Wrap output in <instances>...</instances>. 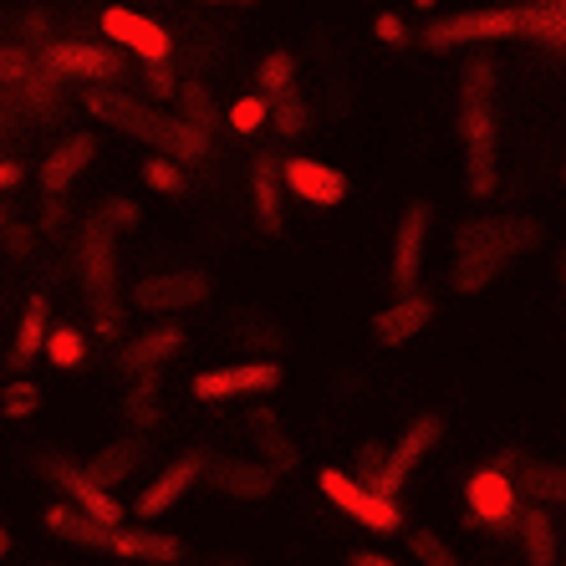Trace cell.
<instances>
[{"mask_svg":"<svg viewBox=\"0 0 566 566\" xmlns=\"http://www.w3.org/2000/svg\"><path fill=\"white\" fill-rule=\"evenodd\" d=\"M495 56H470L460 72V144H464V189L490 199L501 189V113H495Z\"/></svg>","mask_w":566,"mask_h":566,"instance_id":"6da1fadb","label":"cell"},{"mask_svg":"<svg viewBox=\"0 0 566 566\" xmlns=\"http://www.w3.org/2000/svg\"><path fill=\"white\" fill-rule=\"evenodd\" d=\"M541 245V224L531 214H480L454 230V261H449V286L460 296L485 291L515 255Z\"/></svg>","mask_w":566,"mask_h":566,"instance_id":"7a4b0ae2","label":"cell"},{"mask_svg":"<svg viewBox=\"0 0 566 566\" xmlns=\"http://www.w3.org/2000/svg\"><path fill=\"white\" fill-rule=\"evenodd\" d=\"M87 113L103 123H113L118 133L148 144L154 154H169V158H185V164H199L210 154V133L195 128L189 118H174V113H158L154 103H138V97H123L113 87H97L87 93Z\"/></svg>","mask_w":566,"mask_h":566,"instance_id":"3957f363","label":"cell"},{"mask_svg":"<svg viewBox=\"0 0 566 566\" xmlns=\"http://www.w3.org/2000/svg\"><path fill=\"white\" fill-rule=\"evenodd\" d=\"M77 281L87 291V306L97 316V332L118 337V230L93 214L77 230Z\"/></svg>","mask_w":566,"mask_h":566,"instance_id":"277c9868","label":"cell"},{"mask_svg":"<svg viewBox=\"0 0 566 566\" xmlns=\"http://www.w3.org/2000/svg\"><path fill=\"white\" fill-rule=\"evenodd\" d=\"M316 485H322V495H327L337 511L353 515L357 526L378 531V536H388V531L403 526L398 501H394V495H382V490H373L368 480H353V474H343V470H322V474H316Z\"/></svg>","mask_w":566,"mask_h":566,"instance_id":"5b68a950","label":"cell"},{"mask_svg":"<svg viewBox=\"0 0 566 566\" xmlns=\"http://www.w3.org/2000/svg\"><path fill=\"white\" fill-rule=\"evenodd\" d=\"M526 27V11H511V6H495V11H460L444 15V21H429L423 27V46L429 52H460L474 41H505Z\"/></svg>","mask_w":566,"mask_h":566,"instance_id":"8992f818","label":"cell"},{"mask_svg":"<svg viewBox=\"0 0 566 566\" xmlns=\"http://www.w3.org/2000/svg\"><path fill=\"white\" fill-rule=\"evenodd\" d=\"M464 501H470V521L485 531H511L521 526V511H515V501H521V490H515V480L501 470V464H490V470H474L470 480H464Z\"/></svg>","mask_w":566,"mask_h":566,"instance_id":"52a82bcc","label":"cell"},{"mask_svg":"<svg viewBox=\"0 0 566 566\" xmlns=\"http://www.w3.org/2000/svg\"><path fill=\"white\" fill-rule=\"evenodd\" d=\"M439 439H444V419H439V413H419V419H413L409 429L398 434V444L388 449V460H382L373 490H382V495H398V490L409 485V474L439 449Z\"/></svg>","mask_w":566,"mask_h":566,"instance_id":"ba28073f","label":"cell"},{"mask_svg":"<svg viewBox=\"0 0 566 566\" xmlns=\"http://www.w3.org/2000/svg\"><path fill=\"white\" fill-rule=\"evenodd\" d=\"M36 470L46 474L72 505H82V511L97 515V521H107V526H123V505L113 501V490L97 485L93 474H87V464H72V460H62V454H41Z\"/></svg>","mask_w":566,"mask_h":566,"instance_id":"9c48e42d","label":"cell"},{"mask_svg":"<svg viewBox=\"0 0 566 566\" xmlns=\"http://www.w3.org/2000/svg\"><path fill=\"white\" fill-rule=\"evenodd\" d=\"M281 363H230V368H205L195 373V398L199 403H220V398L240 394H271L281 388Z\"/></svg>","mask_w":566,"mask_h":566,"instance_id":"30bf717a","label":"cell"},{"mask_svg":"<svg viewBox=\"0 0 566 566\" xmlns=\"http://www.w3.org/2000/svg\"><path fill=\"white\" fill-rule=\"evenodd\" d=\"M103 36L118 46V52H133L144 56V62H169L174 56V36L158 21H148V15L128 11V6H107L103 11Z\"/></svg>","mask_w":566,"mask_h":566,"instance_id":"8fae6325","label":"cell"},{"mask_svg":"<svg viewBox=\"0 0 566 566\" xmlns=\"http://www.w3.org/2000/svg\"><path fill=\"white\" fill-rule=\"evenodd\" d=\"M210 296V276L199 271H158V276H144L133 286V306L138 312H185V306H199Z\"/></svg>","mask_w":566,"mask_h":566,"instance_id":"7c38bea8","label":"cell"},{"mask_svg":"<svg viewBox=\"0 0 566 566\" xmlns=\"http://www.w3.org/2000/svg\"><path fill=\"white\" fill-rule=\"evenodd\" d=\"M423 240H429V205L413 199L409 210L398 214V235H394V296L403 291H419V276H423Z\"/></svg>","mask_w":566,"mask_h":566,"instance_id":"4fadbf2b","label":"cell"},{"mask_svg":"<svg viewBox=\"0 0 566 566\" xmlns=\"http://www.w3.org/2000/svg\"><path fill=\"white\" fill-rule=\"evenodd\" d=\"M41 62L77 82H118V72H123V56L107 52V46H93V41H52L41 52Z\"/></svg>","mask_w":566,"mask_h":566,"instance_id":"5bb4252c","label":"cell"},{"mask_svg":"<svg viewBox=\"0 0 566 566\" xmlns=\"http://www.w3.org/2000/svg\"><path fill=\"white\" fill-rule=\"evenodd\" d=\"M281 179H286L291 195L316 205V210H332V205L347 199V174L322 164V158H302V154L286 158V164H281Z\"/></svg>","mask_w":566,"mask_h":566,"instance_id":"9a60e30c","label":"cell"},{"mask_svg":"<svg viewBox=\"0 0 566 566\" xmlns=\"http://www.w3.org/2000/svg\"><path fill=\"white\" fill-rule=\"evenodd\" d=\"M199 470H205V460H199V454H179L174 464H164V470L154 474V485H144V495L133 501V515H138V521H158V515H169L174 505L195 490Z\"/></svg>","mask_w":566,"mask_h":566,"instance_id":"2e32d148","label":"cell"},{"mask_svg":"<svg viewBox=\"0 0 566 566\" xmlns=\"http://www.w3.org/2000/svg\"><path fill=\"white\" fill-rule=\"evenodd\" d=\"M439 306L429 302V296H419V291H403L394 306H382L378 316L368 322V332L378 337V347H403L409 337H419L429 322H434Z\"/></svg>","mask_w":566,"mask_h":566,"instance_id":"e0dca14e","label":"cell"},{"mask_svg":"<svg viewBox=\"0 0 566 566\" xmlns=\"http://www.w3.org/2000/svg\"><path fill=\"white\" fill-rule=\"evenodd\" d=\"M179 347H185V327H179V322H164V327H154V332H138V337H128V347L118 353V373L123 378H148V373L164 368Z\"/></svg>","mask_w":566,"mask_h":566,"instance_id":"ac0fdd59","label":"cell"},{"mask_svg":"<svg viewBox=\"0 0 566 566\" xmlns=\"http://www.w3.org/2000/svg\"><path fill=\"white\" fill-rule=\"evenodd\" d=\"M46 531H52L56 541H66V546H82V552H113V541H118V526L87 515L82 505L66 501V495L46 511Z\"/></svg>","mask_w":566,"mask_h":566,"instance_id":"d6986e66","label":"cell"},{"mask_svg":"<svg viewBox=\"0 0 566 566\" xmlns=\"http://www.w3.org/2000/svg\"><path fill=\"white\" fill-rule=\"evenodd\" d=\"M93 154H97L93 133H66L62 144L41 158V189H46V195H66V189H72V179L93 164Z\"/></svg>","mask_w":566,"mask_h":566,"instance_id":"ffe728a7","label":"cell"},{"mask_svg":"<svg viewBox=\"0 0 566 566\" xmlns=\"http://www.w3.org/2000/svg\"><path fill=\"white\" fill-rule=\"evenodd\" d=\"M245 429H251L255 449H261L265 464H276L281 474H291L296 464H302V444L286 434V423L276 419V409H251V419H245Z\"/></svg>","mask_w":566,"mask_h":566,"instance_id":"44dd1931","label":"cell"},{"mask_svg":"<svg viewBox=\"0 0 566 566\" xmlns=\"http://www.w3.org/2000/svg\"><path fill=\"white\" fill-rule=\"evenodd\" d=\"M281 164L271 154H261L251 164V205H255V224H261L265 235H281V224H286V210H281Z\"/></svg>","mask_w":566,"mask_h":566,"instance_id":"7402d4cb","label":"cell"},{"mask_svg":"<svg viewBox=\"0 0 566 566\" xmlns=\"http://www.w3.org/2000/svg\"><path fill=\"white\" fill-rule=\"evenodd\" d=\"M210 480H214V490H220V495H235V501H265V495L276 490L281 470H276V464H235V460H220Z\"/></svg>","mask_w":566,"mask_h":566,"instance_id":"603a6c76","label":"cell"},{"mask_svg":"<svg viewBox=\"0 0 566 566\" xmlns=\"http://www.w3.org/2000/svg\"><path fill=\"white\" fill-rule=\"evenodd\" d=\"M148 460V444L138 434H128V439H113V444H103L93 454V460H87V474H93L97 485H107V490H118L123 480H128L133 470H138V464Z\"/></svg>","mask_w":566,"mask_h":566,"instance_id":"cb8c5ba5","label":"cell"},{"mask_svg":"<svg viewBox=\"0 0 566 566\" xmlns=\"http://www.w3.org/2000/svg\"><path fill=\"white\" fill-rule=\"evenodd\" d=\"M46 337H52V302L31 291V302L21 306V327H15V343H11V363L27 368L36 353H46Z\"/></svg>","mask_w":566,"mask_h":566,"instance_id":"d4e9b609","label":"cell"},{"mask_svg":"<svg viewBox=\"0 0 566 566\" xmlns=\"http://www.w3.org/2000/svg\"><path fill=\"white\" fill-rule=\"evenodd\" d=\"M515 536H521V552H526L531 566H562V541H556V531H552L546 505H526V511H521Z\"/></svg>","mask_w":566,"mask_h":566,"instance_id":"484cf974","label":"cell"},{"mask_svg":"<svg viewBox=\"0 0 566 566\" xmlns=\"http://www.w3.org/2000/svg\"><path fill=\"white\" fill-rule=\"evenodd\" d=\"M113 556H128V562H154V566H174L185 556V541L179 536H158V531H123L113 541Z\"/></svg>","mask_w":566,"mask_h":566,"instance_id":"4316f807","label":"cell"},{"mask_svg":"<svg viewBox=\"0 0 566 566\" xmlns=\"http://www.w3.org/2000/svg\"><path fill=\"white\" fill-rule=\"evenodd\" d=\"M515 490H521V501L556 511V505H566V464H526Z\"/></svg>","mask_w":566,"mask_h":566,"instance_id":"83f0119b","label":"cell"},{"mask_svg":"<svg viewBox=\"0 0 566 566\" xmlns=\"http://www.w3.org/2000/svg\"><path fill=\"white\" fill-rule=\"evenodd\" d=\"M123 413H128L138 429H148V423L164 419V403H158V373H148V378H133L128 398H123Z\"/></svg>","mask_w":566,"mask_h":566,"instance_id":"f1b7e54d","label":"cell"},{"mask_svg":"<svg viewBox=\"0 0 566 566\" xmlns=\"http://www.w3.org/2000/svg\"><path fill=\"white\" fill-rule=\"evenodd\" d=\"M271 123H276L281 138H302L306 123H312V107H306V97L296 87H286V93L271 97Z\"/></svg>","mask_w":566,"mask_h":566,"instance_id":"f546056e","label":"cell"},{"mask_svg":"<svg viewBox=\"0 0 566 566\" xmlns=\"http://www.w3.org/2000/svg\"><path fill=\"white\" fill-rule=\"evenodd\" d=\"M224 118H230V128H235V133H261L265 123H271V97H265L261 87H255V93L235 97V103H230V113H224Z\"/></svg>","mask_w":566,"mask_h":566,"instance_id":"4dcf8cb0","label":"cell"},{"mask_svg":"<svg viewBox=\"0 0 566 566\" xmlns=\"http://www.w3.org/2000/svg\"><path fill=\"white\" fill-rule=\"evenodd\" d=\"M291 77H296V56H291V52H265V62L255 66V87H261L265 97L286 93Z\"/></svg>","mask_w":566,"mask_h":566,"instance_id":"1f68e13d","label":"cell"},{"mask_svg":"<svg viewBox=\"0 0 566 566\" xmlns=\"http://www.w3.org/2000/svg\"><path fill=\"white\" fill-rule=\"evenodd\" d=\"M144 185L154 189V195H179V189H185V158L154 154L144 164Z\"/></svg>","mask_w":566,"mask_h":566,"instance_id":"d6a6232c","label":"cell"},{"mask_svg":"<svg viewBox=\"0 0 566 566\" xmlns=\"http://www.w3.org/2000/svg\"><path fill=\"white\" fill-rule=\"evenodd\" d=\"M179 103H185V118L195 123V128L214 133V123H220V113H214V97L205 82H179Z\"/></svg>","mask_w":566,"mask_h":566,"instance_id":"836d02e7","label":"cell"},{"mask_svg":"<svg viewBox=\"0 0 566 566\" xmlns=\"http://www.w3.org/2000/svg\"><path fill=\"white\" fill-rule=\"evenodd\" d=\"M46 357H52V368H82L87 337H82L77 327H52V337H46Z\"/></svg>","mask_w":566,"mask_h":566,"instance_id":"e575fe53","label":"cell"},{"mask_svg":"<svg viewBox=\"0 0 566 566\" xmlns=\"http://www.w3.org/2000/svg\"><path fill=\"white\" fill-rule=\"evenodd\" d=\"M36 409H41V388L31 378H15L0 388V413H6V419H31Z\"/></svg>","mask_w":566,"mask_h":566,"instance_id":"d590c367","label":"cell"},{"mask_svg":"<svg viewBox=\"0 0 566 566\" xmlns=\"http://www.w3.org/2000/svg\"><path fill=\"white\" fill-rule=\"evenodd\" d=\"M409 546H413V556H419L423 566H464L460 556H454V552H449V546H444V541L434 536V531H413V536H409Z\"/></svg>","mask_w":566,"mask_h":566,"instance_id":"8d00e7d4","label":"cell"},{"mask_svg":"<svg viewBox=\"0 0 566 566\" xmlns=\"http://www.w3.org/2000/svg\"><path fill=\"white\" fill-rule=\"evenodd\" d=\"M97 214H103L113 230H133V224H138V205H133V199H123V195L103 199V205H97Z\"/></svg>","mask_w":566,"mask_h":566,"instance_id":"74e56055","label":"cell"},{"mask_svg":"<svg viewBox=\"0 0 566 566\" xmlns=\"http://www.w3.org/2000/svg\"><path fill=\"white\" fill-rule=\"evenodd\" d=\"M148 93H154V103H164V97H179V77L169 72V62H148Z\"/></svg>","mask_w":566,"mask_h":566,"instance_id":"f35d334b","label":"cell"},{"mask_svg":"<svg viewBox=\"0 0 566 566\" xmlns=\"http://www.w3.org/2000/svg\"><path fill=\"white\" fill-rule=\"evenodd\" d=\"M373 36H378L382 46H403V41H409V27H403L394 11H382L378 21H373Z\"/></svg>","mask_w":566,"mask_h":566,"instance_id":"ab89813d","label":"cell"},{"mask_svg":"<svg viewBox=\"0 0 566 566\" xmlns=\"http://www.w3.org/2000/svg\"><path fill=\"white\" fill-rule=\"evenodd\" d=\"M382 460H388V449H382V444H363V449H357V480H368V485H373V480H378V470H382Z\"/></svg>","mask_w":566,"mask_h":566,"instance_id":"60d3db41","label":"cell"},{"mask_svg":"<svg viewBox=\"0 0 566 566\" xmlns=\"http://www.w3.org/2000/svg\"><path fill=\"white\" fill-rule=\"evenodd\" d=\"M0 245H6L11 255H27L31 245H36V230H31V224H6V235H0Z\"/></svg>","mask_w":566,"mask_h":566,"instance_id":"b9f144b4","label":"cell"},{"mask_svg":"<svg viewBox=\"0 0 566 566\" xmlns=\"http://www.w3.org/2000/svg\"><path fill=\"white\" fill-rule=\"evenodd\" d=\"M21 179H27V169H21L15 158H0V195H6V189H15Z\"/></svg>","mask_w":566,"mask_h":566,"instance_id":"7bdbcfd3","label":"cell"},{"mask_svg":"<svg viewBox=\"0 0 566 566\" xmlns=\"http://www.w3.org/2000/svg\"><path fill=\"white\" fill-rule=\"evenodd\" d=\"M347 566H398L394 556H382V552H353L347 556Z\"/></svg>","mask_w":566,"mask_h":566,"instance_id":"ee69618b","label":"cell"},{"mask_svg":"<svg viewBox=\"0 0 566 566\" xmlns=\"http://www.w3.org/2000/svg\"><path fill=\"white\" fill-rule=\"evenodd\" d=\"M195 6H230V11H245V6H255V0H195Z\"/></svg>","mask_w":566,"mask_h":566,"instance_id":"f6af8a7d","label":"cell"},{"mask_svg":"<svg viewBox=\"0 0 566 566\" xmlns=\"http://www.w3.org/2000/svg\"><path fill=\"white\" fill-rule=\"evenodd\" d=\"M0 556H11V531L0 526Z\"/></svg>","mask_w":566,"mask_h":566,"instance_id":"bcb514c9","label":"cell"},{"mask_svg":"<svg viewBox=\"0 0 566 566\" xmlns=\"http://www.w3.org/2000/svg\"><path fill=\"white\" fill-rule=\"evenodd\" d=\"M6 224H11V210H6V205H0V235H6Z\"/></svg>","mask_w":566,"mask_h":566,"instance_id":"7dc6e473","label":"cell"},{"mask_svg":"<svg viewBox=\"0 0 566 566\" xmlns=\"http://www.w3.org/2000/svg\"><path fill=\"white\" fill-rule=\"evenodd\" d=\"M556 271H562V296H566V251H562V265H556Z\"/></svg>","mask_w":566,"mask_h":566,"instance_id":"c3c4849f","label":"cell"},{"mask_svg":"<svg viewBox=\"0 0 566 566\" xmlns=\"http://www.w3.org/2000/svg\"><path fill=\"white\" fill-rule=\"evenodd\" d=\"M419 6H434V0H419Z\"/></svg>","mask_w":566,"mask_h":566,"instance_id":"681fc988","label":"cell"}]
</instances>
